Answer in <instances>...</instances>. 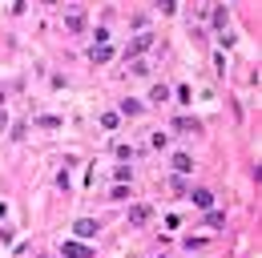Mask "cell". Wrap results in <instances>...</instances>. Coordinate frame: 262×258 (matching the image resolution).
I'll return each mask as SVG.
<instances>
[{"label": "cell", "mask_w": 262, "mask_h": 258, "mask_svg": "<svg viewBox=\"0 0 262 258\" xmlns=\"http://www.w3.org/2000/svg\"><path fill=\"white\" fill-rule=\"evenodd\" d=\"M65 258H93L85 242H65Z\"/></svg>", "instance_id": "5b68a950"}, {"label": "cell", "mask_w": 262, "mask_h": 258, "mask_svg": "<svg viewBox=\"0 0 262 258\" xmlns=\"http://www.w3.org/2000/svg\"><path fill=\"white\" fill-rule=\"evenodd\" d=\"M73 230H77V238H93V234H97V222H93V218H77Z\"/></svg>", "instance_id": "277c9868"}, {"label": "cell", "mask_w": 262, "mask_h": 258, "mask_svg": "<svg viewBox=\"0 0 262 258\" xmlns=\"http://www.w3.org/2000/svg\"><path fill=\"white\" fill-rule=\"evenodd\" d=\"M85 28V8H69L65 12V33H81Z\"/></svg>", "instance_id": "7a4b0ae2"}, {"label": "cell", "mask_w": 262, "mask_h": 258, "mask_svg": "<svg viewBox=\"0 0 262 258\" xmlns=\"http://www.w3.org/2000/svg\"><path fill=\"white\" fill-rule=\"evenodd\" d=\"M186 198H194V202H198L202 210H210V206H214V194H210V190H194V194H186Z\"/></svg>", "instance_id": "ba28073f"}, {"label": "cell", "mask_w": 262, "mask_h": 258, "mask_svg": "<svg viewBox=\"0 0 262 258\" xmlns=\"http://www.w3.org/2000/svg\"><path fill=\"white\" fill-rule=\"evenodd\" d=\"M45 4H56V0H45Z\"/></svg>", "instance_id": "2e32d148"}, {"label": "cell", "mask_w": 262, "mask_h": 258, "mask_svg": "<svg viewBox=\"0 0 262 258\" xmlns=\"http://www.w3.org/2000/svg\"><path fill=\"white\" fill-rule=\"evenodd\" d=\"M173 169H178V174H190V169H194V157L190 154H173Z\"/></svg>", "instance_id": "52a82bcc"}, {"label": "cell", "mask_w": 262, "mask_h": 258, "mask_svg": "<svg viewBox=\"0 0 262 258\" xmlns=\"http://www.w3.org/2000/svg\"><path fill=\"white\" fill-rule=\"evenodd\" d=\"M150 45H154V33H137V37L125 45V56H129V61H137V56L150 49Z\"/></svg>", "instance_id": "6da1fadb"}, {"label": "cell", "mask_w": 262, "mask_h": 258, "mask_svg": "<svg viewBox=\"0 0 262 258\" xmlns=\"http://www.w3.org/2000/svg\"><path fill=\"white\" fill-rule=\"evenodd\" d=\"M121 113H125V117H137V113H141V105H137V101H129V97H125V101H121Z\"/></svg>", "instance_id": "8fae6325"}, {"label": "cell", "mask_w": 262, "mask_h": 258, "mask_svg": "<svg viewBox=\"0 0 262 258\" xmlns=\"http://www.w3.org/2000/svg\"><path fill=\"white\" fill-rule=\"evenodd\" d=\"M173 129H178V133H198L202 125H198V117H178V121H173Z\"/></svg>", "instance_id": "8992f818"}, {"label": "cell", "mask_w": 262, "mask_h": 258, "mask_svg": "<svg viewBox=\"0 0 262 258\" xmlns=\"http://www.w3.org/2000/svg\"><path fill=\"white\" fill-rule=\"evenodd\" d=\"M150 214H154V210L145 206V202H137V206H129V222H133V226H145Z\"/></svg>", "instance_id": "3957f363"}, {"label": "cell", "mask_w": 262, "mask_h": 258, "mask_svg": "<svg viewBox=\"0 0 262 258\" xmlns=\"http://www.w3.org/2000/svg\"><path fill=\"white\" fill-rule=\"evenodd\" d=\"M37 125H45V129H56V125H61V117H37Z\"/></svg>", "instance_id": "5bb4252c"}, {"label": "cell", "mask_w": 262, "mask_h": 258, "mask_svg": "<svg viewBox=\"0 0 262 258\" xmlns=\"http://www.w3.org/2000/svg\"><path fill=\"white\" fill-rule=\"evenodd\" d=\"M109 56H113V49H105V45H93L89 49V61H97V65H105Z\"/></svg>", "instance_id": "9c48e42d"}, {"label": "cell", "mask_w": 262, "mask_h": 258, "mask_svg": "<svg viewBox=\"0 0 262 258\" xmlns=\"http://www.w3.org/2000/svg\"><path fill=\"white\" fill-rule=\"evenodd\" d=\"M222 222H226V214H218V210H210V214H206V226H210V230H218Z\"/></svg>", "instance_id": "30bf717a"}, {"label": "cell", "mask_w": 262, "mask_h": 258, "mask_svg": "<svg viewBox=\"0 0 262 258\" xmlns=\"http://www.w3.org/2000/svg\"><path fill=\"white\" fill-rule=\"evenodd\" d=\"M169 186H173L178 194H190V186H186V178H182V174H178V178H169Z\"/></svg>", "instance_id": "7c38bea8"}, {"label": "cell", "mask_w": 262, "mask_h": 258, "mask_svg": "<svg viewBox=\"0 0 262 258\" xmlns=\"http://www.w3.org/2000/svg\"><path fill=\"white\" fill-rule=\"evenodd\" d=\"M214 28H226V8H214Z\"/></svg>", "instance_id": "4fadbf2b"}, {"label": "cell", "mask_w": 262, "mask_h": 258, "mask_svg": "<svg viewBox=\"0 0 262 258\" xmlns=\"http://www.w3.org/2000/svg\"><path fill=\"white\" fill-rule=\"evenodd\" d=\"M173 8H178L173 0H157V12H173Z\"/></svg>", "instance_id": "9a60e30c"}]
</instances>
